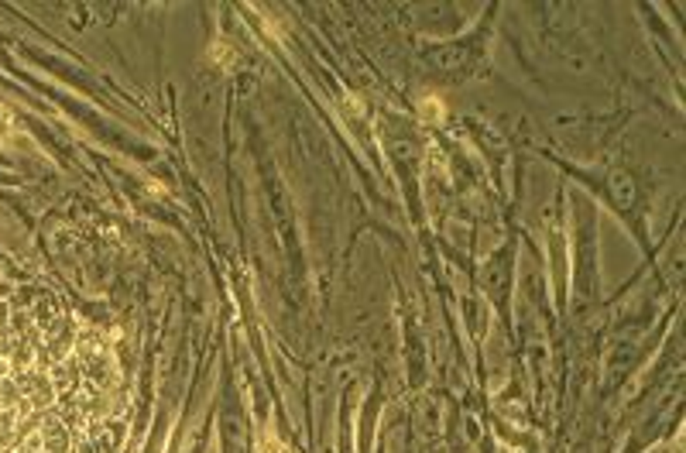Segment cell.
Listing matches in <instances>:
<instances>
[{
  "instance_id": "cell-1",
  "label": "cell",
  "mask_w": 686,
  "mask_h": 453,
  "mask_svg": "<svg viewBox=\"0 0 686 453\" xmlns=\"http://www.w3.org/2000/svg\"><path fill=\"white\" fill-rule=\"evenodd\" d=\"M11 357L0 343V443L11 440V419H14V385H11ZM0 453H7L0 447Z\"/></svg>"
}]
</instances>
